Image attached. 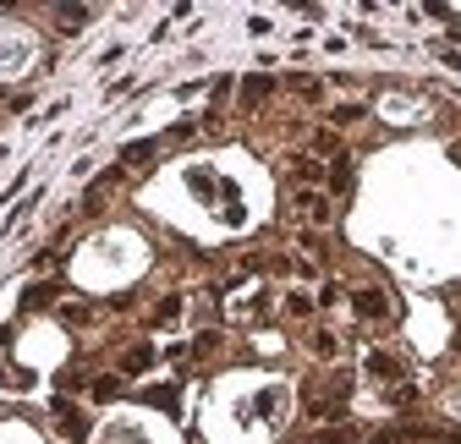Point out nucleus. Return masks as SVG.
I'll use <instances>...</instances> for the list:
<instances>
[{
    "label": "nucleus",
    "mask_w": 461,
    "mask_h": 444,
    "mask_svg": "<svg viewBox=\"0 0 461 444\" xmlns=\"http://www.w3.org/2000/svg\"><path fill=\"white\" fill-rule=\"evenodd\" d=\"M143 400H149V406H159V411H170V417H176V384H154V389H143Z\"/></svg>",
    "instance_id": "obj_1"
},
{
    "label": "nucleus",
    "mask_w": 461,
    "mask_h": 444,
    "mask_svg": "<svg viewBox=\"0 0 461 444\" xmlns=\"http://www.w3.org/2000/svg\"><path fill=\"white\" fill-rule=\"evenodd\" d=\"M352 302H357V313H363V318H384V307H390L379 291H357Z\"/></svg>",
    "instance_id": "obj_2"
},
{
    "label": "nucleus",
    "mask_w": 461,
    "mask_h": 444,
    "mask_svg": "<svg viewBox=\"0 0 461 444\" xmlns=\"http://www.w3.org/2000/svg\"><path fill=\"white\" fill-rule=\"evenodd\" d=\"M154 368V351L149 346H138V351H127V357H121V373H132V378H138V373H149Z\"/></svg>",
    "instance_id": "obj_3"
},
{
    "label": "nucleus",
    "mask_w": 461,
    "mask_h": 444,
    "mask_svg": "<svg viewBox=\"0 0 461 444\" xmlns=\"http://www.w3.org/2000/svg\"><path fill=\"white\" fill-rule=\"evenodd\" d=\"M368 373H374V378H395V373H401V362H395L390 351H374V357H368Z\"/></svg>",
    "instance_id": "obj_4"
},
{
    "label": "nucleus",
    "mask_w": 461,
    "mask_h": 444,
    "mask_svg": "<svg viewBox=\"0 0 461 444\" xmlns=\"http://www.w3.org/2000/svg\"><path fill=\"white\" fill-rule=\"evenodd\" d=\"M55 302V286H33V291H22V313H33V307H50Z\"/></svg>",
    "instance_id": "obj_5"
},
{
    "label": "nucleus",
    "mask_w": 461,
    "mask_h": 444,
    "mask_svg": "<svg viewBox=\"0 0 461 444\" xmlns=\"http://www.w3.org/2000/svg\"><path fill=\"white\" fill-rule=\"evenodd\" d=\"M154 148H159V143H154V138H143V143H132V148H127L121 159H127V165H143V159H154Z\"/></svg>",
    "instance_id": "obj_6"
},
{
    "label": "nucleus",
    "mask_w": 461,
    "mask_h": 444,
    "mask_svg": "<svg viewBox=\"0 0 461 444\" xmlns=\"http://www.w3.org/2000/svg\"><path fill=\"white\" fill-rule=\"evenodd\" d=\"M82 22H88V6H72V0H66V6H61V28H82Z\"/></svg>",
    "instance_id": "obj_7"
},
{
    "label": "nucleus",
    "mask_w": 461,
    "mask_h": 444,
    "mask_svg": "<svg viewBox=\"0 0 461 444\" xmlns=\"http://www.w3.org/2000/svg\"><path fill=\"white\" fill-rule=\"evenodd\" d=\"M176 313H181V296H165V302H159V307H154V324H170V318H176Z\"/></svg>",
    "instance_id": "obj_8"
},
{
    "label": "nucleus",
    "mask_w": 461,
    "mask_h": 444,
    "mask_svg": "<svg viewBox=\"0 0 461 444\" xmlns=\"http://www.w3.org/2000/svg\"><path fill=\"white\" fill-rule=\"evenodd\" d=\"M242 88H247V99H253V104H258V99H264V93H269V88H275V82H269V77H247V82H242Z\"/></svg>",
    "instance_id": "obj_9"
},
{
    "label": "nucleus",
    "mask_w": 461,
    "mask_h": 444,
    "mask_svg": "<svg viewBox=\"0 0 461 444\" xmlns=\"http://www.w3.org/2000/svg\"><path fill=\"white\" fill-rule=\"evenodd\" d=\"M93 395H99V400H110V395H121V378H93Z\"/></svg>",
    "instance_id": "obj_10"
}]
</instances>
